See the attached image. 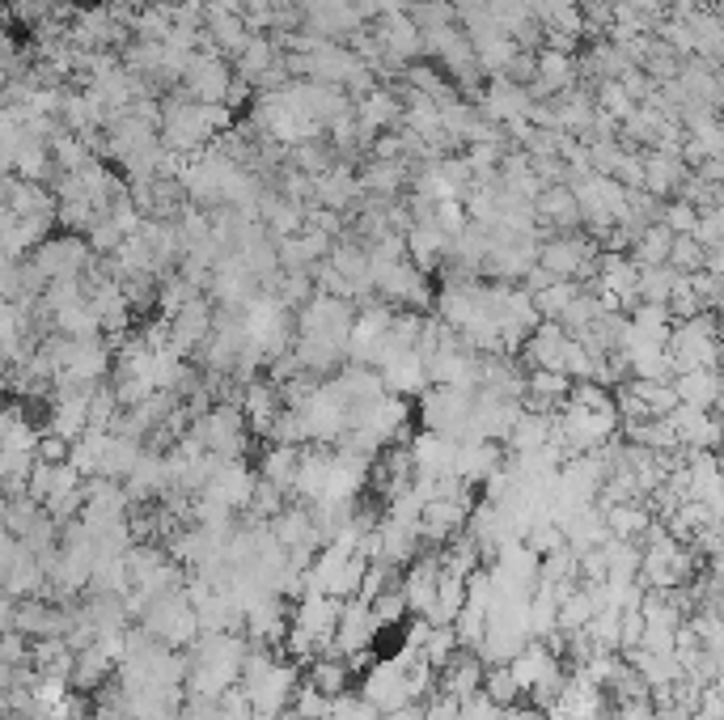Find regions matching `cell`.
I'll return each instance as SVG.
<instances>
[{
  "instance_id": "obj_13",
  "label": "cell",
  "mask_w": 724,
  "mask_h": 720,
  "mask_svg": "<svg viewBox=\"0 0 724 720\" xmlns=\"http://www.w3.org/2000/svg\"><path fill=\"white\" fill-rule=\"evenodd\" d=\"M378 42H382V51L390 60H415L424 51V35L403 13H382V21H378Z\"/></svg>"
},
{
  "instance_id": "obj_8",
  "label": "cell",
  "mask_w": 724,
  "mask_h": 720,
  "mask_svg": "<svg viewBox=\"0 0 724 720\" xmlns=\"http://www.w3.org/2000/svg\"><path fill=\"white\" fill-rule=\"evenodd\" d=\"M183 81H187V89L195 94L192 103L221 106L229 98V89H234V72L225 68V60H221L216 51H208V56H195L192 51V60L183 68Z\"/></svg>"
},
{
  "instance_id": "obj_6",
  "label": "cell",
  "mask_w": 724,
  "mask_h": 720,
  "mask_svg": "<svg viewBox=\"0 0 724 720\" xmlns=\"http://www.w3.org/2000/svg\"><path fill=\"white\" fill-rule=\"evenodd\" d=\"M35 275L39 280H65V275H86L89 267V246L81 237H43L35 246Z\"/></svg>"
},
{
  "instance_id": "obj_21",
  "label": "cell",
  "mask_w": 724,
  "mask_h": 720,
  "mask_svg": "<svg viewBox=\"0 0 724 720\" xmlns=\"http://www.w3.org/2000/svg\"><path fill=\"white\" fill-rule=\"evenodd\" d=\"M297 458H301V445H272V449L263 454L258 479H267V484H276V487H288L293 484V470H297Z\"/></svg>"
},
{
  "instance_id": "obj_30",
  "label": "cell",
  "mask_w": 724,
  "mask_h": 720,
  "mask_svg": "<svg viewBox=\"0 0 724 720\" xmlns=\"http://www.w3.org/2000/svg\"><path fill=\"white\" fill-rule=\"evenodd\" d=\"M695 221H699V212L691 208V204H669V208H665V216H661V225L674 233V237L695 230Z\"/></svg>"
},
{
  "instance_id": "obj_27",
  "label": "cell",
  "mask_w": 724,
  "mask_h": 720,
  "mask_svg": "<svg viewBox=\"0 0 724 720\" xmlns=\"http://www.w3.org/2000/svg\"><path fill=\"white\" fill-rule=\"evenodd\" d=\"M242 60H237V68H242V77H251V81H258L263 72H272L276 68V56H272V42L267 39H251L242 51H237Z\"/></svg>"
},
{
  "instance_id": "obj_10",
  "label": "cell",
  "mask_w": 724,
  "mask_h": 720,
  "mask_svg": "<svg viewBox=\"0 0 724 720\" xmlns=\"http://www.w3.org/2000/svg\"><path fill=\"white\" fill-rule=\"evenodd\" d=\"M407 449H411V466L420 479H441V475H453V466H458V441L428 432V428L420 437H411Z\"/></svg>"
},
{
  "instance_id": "obj_26",
  "label": "cell",
  "mask_w": 724,
  "mask_h": 720,
  "mask_svg": "<svg viewBox=\"0 0 724 720\" xmlns=\"http://www.w3.org/2000/svg\"><path fill=\"white\" fill-rule=\"evenodd\" d=\"M213 39H216V51H242L246 42H251V30H246V21L234 18V13H213Z\"/></svg>"
},
{
  "instance_id": "obj_7",
  "label": "cell",
  "mask_w": 724,
  "mask_h": 720,
  "mask_svg": "<svg viewBox=\"0 0 724 720\" xmlns=\"http://www.w3.org/2000/svg\"><path fill=\"white\" fill-rule=\"evenodd\" d=\"M538 267L555 280H580V275H594L597 251L585 237H555L538 246Z\"/></svg>"
},
{
  "instance_id": "obj_14",
  "label": "cell",
  "mask_w": 724,
  "mask_h": 720,
  "mask_svg": "<svg viewBox=\"0 0 724 720\" xmlns=\"http://www.w3.org/2000/svg\"><path fill=\"white\" fill-rule=\"evenodd\" d=\"M669 386H674L678 402L703 407V411H712L716 399H721V373H716V369H686V373H674Z\"/></svg>"
},
{
  "instance_id": "obj_1",
  "label": "cell",
  "mask_w": 724,
  "mask_h": 720,
  "mask_svg": "<svg viewBox=\"0 0 724 720\" xmlns=\"http://www.w3.org/2000/svg\"><path fill=\"white\" fill-rule=\"evenodd\" d=\"M162 136H166V153H192V148L208 145L221 127L229 124V110L225 106H208V103H183L174 98L166 110H162Z\"/></svg>"
},
{
  "instance_id": "obj_18",
  "label": "cell",
  "mask_w": 724,
  "mask_h": 720,
  "mask_svg": "<svg viewBox=\"0 0 724 720\" xmlns=\"http://www.w3.org/2000/svg\"><path fill=\"white\" fill-rule=\"evenodd\" d=\"M576 81V64L568 51H542L534 64V85L538 94H555V89H568Z\"/></svg>"
},
{
  "instance_id": "obj_9",
  "label": "cell",
  "mask_w": 724,
  "mask_h": 720,
  "mask_svg": "<svg viewBox=\"0 0 724 720\" xmlns=\"http://www.w3.org/2000/svg\"><path fill=\"white\" fill-rule=\"evenodd\" d=\"M166 331H170V348L178 352V357L195 352L204 339L213 335V301L192 296V301H187L178 314L166 318Z\"/></svg>"
},
{
  "instance_id": "obj_29",
  "label": "cell",
  "mask_w": 724,
  "mask_h": 720,
  "mask_svg": "<svg viewBox=\"0 0 724 720\" xmlns=\"http://www.w3.org/2000/svg\"><path fill=\"white\" fill-rule=\"evenodd\" d=\"M399 183H403V162H385V157H378V166L364 174V187L385 191V195L399 187Z\"/></svg>"
},
{
  "instance_id": "obj_20",
  "label": "cell",
  "mask_w": 724,
  "mask_h": 720,
  "mask_svg": "<svg viewBox=\"0 0 724 720\" xmlns=\"http://www.w3.org/2000/svg\"><path fill=\"white\" fill-rule=\"evenodd\" d=\"M639 166H644L639 191H653V195H665V191H674L682 183V174H686L674 153H653V157H644Z\"/></svg>"
},
{
  "instance_id": "obj_12",
  "label": "cell",
  "mask_w": 724,
  "mask_h": 720,
  "mask_svg": "<svg viewBox=\"0 0 724 720\" xmlns=\"http://www.w3.org/2000/svg\"><path fill=\"white\" fill-rule=\"evenodd\" d=\"M378 373H382L385 395H424L428 390L424 357H420L415 348H411V352H399V357L385 360V364H378Z\"/></svg>"
},
{
  "instance_id": "obj_16",
  "label": "cell",
  "mask_w": 724,
  "mask_h": 720,
  "mask_svg": "<svg viewBox=\"0 0 724 720\" xmlns=\"http://www.w3.org/2000/svg\"><path fill=\"white\" fill-rule=\"evenodd\" d=\"M352 670H348V661L343 656H335V653H326V656H310V687L319 691V695H326V699H340V695H348V687H352Z\"/></svg>"
},
{
  "instance_id": "obj_15",
  "label": "cell",
  "mask_w": 724,
  "mask_h": 720,
  "mask_svg": "<svg viewBox=\"0 0 724 720\" xmlns=\"http://www.w3.org/2000/svg\"><path fill=\"white\" fill-rule=\"evenodd\" d=\"M483 106H488V119H496V124H517V119H530V94H526L521 85L505 81V77L488 89Z\"/></svg>"
},
{
  "instance_id": "obj_2",
  "label": "cell",
  "mask_w": 724,
  "mask_h": 720,
  "mask_svg": "<svg viewBox=\"0 0 724 720\" xmlns=\"http://www.w3.org/2000/svg\"><path fill=\"white\" fill-rule=\"evenodd\" d=\"M665 357H669V369H674V373H686V369H716V357H721L716 318L695 314V318L674 322V327H669V339H665Z\"/></svg>"
},
{
  "instance_id": "obj_28",
  "label": "cell",
  "mask_w": 724,
  "mask_h": 720,
  "mask_svg": "<svg viewBox=\"0 0 724 720\" xmlns=\"http://www.w3.org/2000/svg\"><path fill=\"white\" fill-rule=\"evenodd\" d=\"M441 26H453V4L449 0H420L415 4V30H441Z\"/></svg>"
},
{
  "instance_id": "obj_4",
  "label": "cell",
  "mask_w": 724,
  "mask_h": 720,
  "mask_svg": "<svg viewBox=\"0 0 724 720\" xmlns=\"http://www.w3.org/2000/svg\"><path fill=\"white\" fill-rule=\"evenodd\" d=\"M192 437L213 458H237L242 449H246V416H242V407L237 402H216L213 411H204L199 420H195Z\"/></svg>"
},
{
  "instance_id": "obj_5",
  "label": "cell",
  "mask_w": 724,
  "mask_h": 720,
  "mask_svg": "<svg viewBox=\"0 0 724 720\" xmlns=\"http://www.w3.org/2000/svg\"><path fill=\"white\" fill-rule=\"evenodd\" d=\"M364 703L373 708V712H394V708H403V703H415L411 691H407V665L403 656H390V661H378V665H369L364 670Z\"/></svg>"
},
{
  "instance_id": "obj_3",
  "label": "cell",
  "mask_w": 724,
  "mask_h": 720,
  "mask_svg": "<svg viewBox=\"0 0 724 720\" xmlns=\"http://www.w3.org/2000/svg\"><path fill=\"white\" fill-rule=\"evenodd\" d=\"M242 335L251 348H258L263 357H280L284 348H288V339H293V310H284L276 296L267 293H255L242 310Z\"/></svg>"
},
{
  "instance_id": "obj_17",
  "label": "cell",
  "mask_w": 724,
  "mask_h": 720,
  "mask_svg": "<svg viewBox=\"0 0 724 720\" xmlns=\"http://www.w3.org/2000/svg\"><path fill=\"white\" fill-rule=\"evenodd\" d=\"M601 517H606V529H610V538H627V543H636L639 534L653 526V508H644L639 500H632V505L601 508Z\"/></svg>"
},
{
  "instance_id": "obj_11",
  "label": "cell",
  "mask_w": 724,
  "mask_h": 720,
  "mask_svg": "<svg viewBox=\"0 0 724 720\" xmlns=\"http://www.w3.org/2000/svg\"><path fill=\"white\" fill-rule=\"evenodd\" d=\"M669 428H674V437H678V445L682 449H716V416L712 411H703V407H686V402H678L669 416Z\"/></svg>"
},
{
  "instance_id": "obj_19",
  "label": "cell",
  "mask_w": 724,
  "mask_h": 720,
  "mask_svg": "<svg viewBox=\"0 0 724 720\" xmlns=\"http://www.w3.org/2000/svg\"><path fill=\"white\" fill-rule=\"evenodd\" d=\"M509 449L512 454H534V449H542V445L551 441V416H534V411H521L509 428Z\"/></svg>"
},
{
  "instance_id": "obj_24",
  "label": "cell",
  "mask_w": 724,
  "mask_h": 720,
  "mask_svg": "<svg viewBox=\"0 0 724 720\" xmlns=\"http://www.w3.org/2000/svg\"><path fill=\"white\" fill-rule=\"evenodd\" d=\"M669 242H674V233L665 230V225H648V230H639L636 237V267H661L665 259H669Z\"/></svg>"
},
{
  "instance_id": "obj_22",
  "label": "cell",
  "mask_w": 724,
  "mask_h": 720,
  "mask_svg": "<svg viewBox=\"0 0 724 720\" xmlns=\"http://www.w3.org/2000/svg\"><path fill=\"white\" fill-rule=\"evenodd\" d=\"M534 212L538 216H547V221H555V225H576L580 221V212H576V200L568 187H555V191H538L534 195Z\"/></svg>"
},
{
  "instance_id": "obj_25",
  "label": "cell",
  "mask_w": 724,
  "mask_h": 720,
  "mask_svg": "<svg viewBox=\"0 0 724 720\" xmlns=\"http://www.w3.org/2000/svg\"><path fill=\"white\" fill-rule=\"evenodd\" d=\"M580 293L576 289V280H551L547 289H538V293H530L534 310H538V318H559L564 310H568V301Z\"/></svg>"
},
{
  "instance_id": "obj_23",
  "label": "cell",
  "mask_w": 724,
  "mask_h": 720,
  "mask_svg": "<svg viewBox=\"0 0 724 720\" xmlns=\"http://www.w3.org/2000/svg\"><path fill=\"white\" fill-rule=\"evenodd\" d=\"M479 691H483L496 708H512V703H521V687H517V678L509 674V665H483V682H479Z\"/></svg>"
}]
</instances>
